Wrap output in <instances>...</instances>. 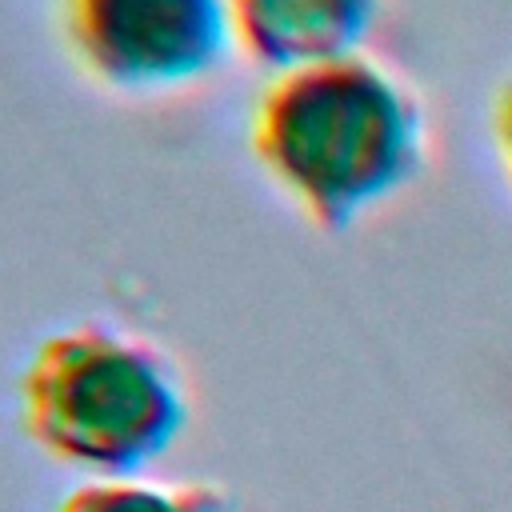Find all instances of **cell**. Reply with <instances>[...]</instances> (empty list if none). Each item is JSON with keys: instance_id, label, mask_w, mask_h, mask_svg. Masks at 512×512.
<instances>
[{"instance_id": "obj_5", "label": "cell", "mask_w": 512, "mask_h": 512, "mask_svg": "<svg viewBox=\"0 0 512 512\" xmlns=\"http://www.w3.org/2000/svg\"><path fill=\"white\" fill-rule=\"evenodd\" d=\"M56 512H224V500L204 488H164L136 476H92L72 488Z\"/></svg>"}, {"instance_id": "obj_6", "label": "cell", "mask_w": 512, "mask_h": 512, "mask_svg": "<svg viewBox=\"0 0 512 512\" xmlns=\"http://www.w3.org/2000/svg\"><path fill=\"white\" fill-rule=\"evenodd\" d=\"M492 140H496V152H500V164L512 180V80L500 88L496 104H492Z\"/></svg>"}, {"instance_id": "obj_3", "label": "cell", "mask_w": 512, "mask_h": 512, "mask_svg": "<svg viewBox=\"0 0 512 512\" xmlns=\"http://www.w3.org/2000/svg\"><path fill=\"white\" fill-rule=\"evenodd\" d=\"M80 64L112 88H168L220 64L232 44L228 0H64Z\"/></svg>"}, {"instance_id": "obj_4", "label": "cell", "mask_w": 512, "mask_h": 512, "mask_svg": "<svg viewBox=\"0 0 512 512\" xmlns=\"http://www.w3.org/2000/svg\"><path fill=\"white\" fill-rule=\"evenodd\" d=\"M376 12L380 0H228L232 40L272 72L360 52Z\"/></svg>"}, {"instance_id": "obj_1", "label": "cell", "mask_w": 512, "mask_h": 512, "mask_svg": "<svg viewBox=\"0 0 512 512\" xmlns=\"http://www.w3.org/2000/svg\"><path fill=\"white\" fill-rule=\"evenodd\" d=\"M252 152L316 228L340 232L416 180L428 120L392 68L348 52L272 76L252 112Z\"/></svg>"}, {"instance_id": "obj_2", "label": "cell", "mask_w": 512, "mask_h": 512, "mask_svg": "<svg viewBox=\"0 0 512 512\" xmlns=\"http://www.w3.org/2000/svg\"><path fill=\"white\" fill-rule=\"evenodd\" d=\"M188 416L176 372L148 344L108 328L48 336L20 376V420L40 452L88 476H136Z\"/></svg>"}]
</instances>
